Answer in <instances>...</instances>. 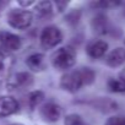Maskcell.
Returning <instances> with one entry per match:
<instances>
[{"label": "cell", "mask_w": 125, "mask_h": 125, "mask_svg": "<svg viewBox=\"0 0 125 125\" xmlns=\"http://www.w3.org/2000/svg\"><path fill=\"white\" fill-rule=\"evenodd\" d=\"M76 53L71 47H62L54 52L52 55V62L58 70H68L75 64Z\"/></svg>", "instance_id": "cell-1"}, {"label": "cell", "mask_w": 125, "mask_h": 125, "mask_svg": "<svg viewBox=\"0 0 125 125\" xmlns=\"http://www.w3.org/2000/svg\"><path fill=\"white\" fill-rule=\"evenodd\" d=\"M32 20H33V15L27 10L12 9L8 15V23L19 30L28 28L32 23Z\"/></svg>", "instance_id": "cell-2"}, {"label": "cell", "mask_w": 125, "mask_h": 125, "mask_svg": "<svg viewBox=\"0 0 125 125\" xmlns=\"http://www.w3.org/2000/svg\"><path fill=\"white\" fill-rule=\"evenodd\" d=\"M62 39V33L58 27L48 26L42 31L41 34V44L45 49H50L55 45H58Z\"/></svg>", "instance_id": "cell-3"}, {"label": "cell", "mask_w": 125, "mask_h": 125, "mask_svg": "<svg viewBox=\"0 0 125 125\" xmlns=\"http://www.w3.org/2000/svg\"><path fill=\"white\" fill-rule=\"evenodd\" d=\"M21 47V39L19 36L9 32H0V54L5 55L10 52H16Z\"/></svg>", "instance_id": "cell-4"}, {"label": "cell", "mask_w": 125, "mask_h": 125, "mask_svg": "<svg viewBox=\"0 0 125 125\" xmlns=\"http://www.w3.org/2000/svg\"><path fill=\"white\" fill-rule=\"evenodd\" d=\"M60 85L65 91L77 92L83 85L81 75H80V71L79 70H74V71H69V73L64 74L62 77H61Z\"/></svg>", "instance_id": "cell-5"}, {"label": "cell", "mask_w": 125, "mask_h": 125, "mask_svg": "<svg viewBox=\"0 0 125 125\" xmlns=\"http://www.w3.org/2000/svg\"><path fill=\"white\" fill-rule=\"evenodd\" d=\"M19 110V103L14 97L1 96L0 97V118L11 115Z\"/></svg>", "instance_id": "cell-6"}, {"label": "cell", "mask_w": 125, "mask_h": 125, "mask_svg": "<svg viewBox=\"0 0 125 125\" xmlns=\"http://www.w3.org/2000/svg\"><path fill=\"white\" fill-rule=\"evenodd\" d=\"M41 115L45 121H56L61 115V108L53 102L45 103L41 109Z\"/></svg>", "instance_id": "cell-7"}, {"label": "cell", "mask_w": 125, "mask_h": 125, "mask_svg": "<svg viewBox=\"0 0 125 125\" xmlns=\"http://www.w3.org/2000/svg\"><path fill=\"white\" fill-rule=\"evenodd\" d=\"M108 50V43L104 41H93L87 45V54L93 58V59H98L102 58Z\"/></svg>", "instance_id": "cell-8"}, {"label": "cell", "mask_w": 125, "mask_h": 125, "mask_svg": "<svg viewBox=\"0 0 125 125\" xmlns=\"http://www.w3.org/2000/svg\"><path fill=\"white\" fill-rule=\"evenodd\" d=\"M92 28L97 34H107L110 30H109V22H108V17L104 14H97L92 22Z\"/></svg>", "instance_id": "cell-9"}, {"label": "cell", "mask_w": 125, "mask_h": 125, "mask_svg": "<svg viewBox=\"0 0 125 125\" xmlns=\"http://www.w3.org/2000/svg\"><path fill=\"white\" fill-rule=\"evenodd\" d=\"M125 62V48H115L107 56V64L110 68H118Z\"/></svg>", "instance_id": "cell-10"}, {"label": "cell", "mask_w": 125, "mask_h": 125, "mask_svg": "<svg viewBox=\"0 0 125 125\" xmlns=\"http://www.w3.org/2000/svg\"><path fill=\"white\" fill-rule=\"evenodd\" d=\"M32 83H33V77L31 74L19 73L15 75V77L10 82V86L14 88H17V87H27V86H31Z\"/></svg>", "instance_id": "cell-11"}, {"label": "cell", "mask_w": 125, "mask_h": 125, "mask_svg": "<svg viewBox=\"0 0 125 125\" xmlns=\"http://www.w3.org/2000/svg\"><path fill=\"white\" fill-rule=\"evenodd\" d=\"M26 64L28 65L30 69L34 70V71H38V70H42L44 68V55L43 54H32L27 58L26 60Z\"/></svg>", "instance_id": "cell-12"}, {"label": "cell", "mask_w": 125, "mask_h": 125, "mask_svg": "<svg viewBox=\"0 0 125 125\" xmlns=\"http://www.w3.org/2000/svg\"><path fill=\"white\" fill-rule=\"evenodd\" d=\"M93 104H94L96 109H99V110H102L104 113L113 112V110L118 109V103H115L112 99H107V98H101V99L96 101Z\"/></svg>", "instance_id": "cell-13"}, {"label": "cell", "mask_w": 125, "mask_h": 125, "mask_svg": "<svg viewBox=\"0 0 125 125\" xmlns=\"http://www.w3.org/2000/svg\"><path fill=\"white\" fill-rule=\"evenodd\" d=\"M80 71V75H81V79H82V83L83 85H91L93 81H94V77H96V74L92 69L90 68H82Z\"/></svg>", "instance_id": "cell-14"}, {"label": "cell", "mask_w": 125, "mask_h": 125, "mask_svg": "<svg viewBox=\"0 0 125 125\" xmlns=\"http://www.w3.org/2000/svg\"><path fill=\"white\" fill-rule=\"evenodd\" d=\"M108 88L112 92H116V93H125V82H123L120 79H110L108 81Z\"/></svg>", "instance_id": "cell-15"}, {"label": "cell", "mask_w": 125, "mask_h": 125, "mask_svg": "<svg viewBox=\"0 0 125 125\" xmlns=\"http://www.w3.org/2000/svg\"><path fill=\"white\" fill-rule=\"evenodd\" d=\"M36 12L39 16H48L52 14V3L50 1H39L36 5Z\"/></svg>", "instance_id": "cell-16"}, {"label": "cell", "mask_w": 125, "mask_h": 125, "mask_svg": "<svg viewBox=\"0 0 125 125\" xmlns=\"http://www.w3.org/2000/svg\"><path fill=\"white\" fill-rule=\"evenodd\" d=\"M43 98H44V94H43L42 91H33V92H31L28 94V104H30V107L32 109L36 108L43 101Z\"/></svg>", "instance_id": "cell-17"}, {"label": "cell", "mask_w": 125, "mask_h": 125, "mask_svg": "<svg viewBox=\"0 0 125 125\" xmlns=\"http://www.w3.org/2000/svg\"><path fill=\"white\" fill-rule=\"evenodd\" d=\"M80 17H81V11L80 10H71L66 16H65V20L68 23H70L71 26H76L80 21Z\"/></svg>", "instance_id": "cell-18"}, {"label": "cell", "mask_w": 125, "mask_h": 125, "mask_svg": "<svg viewBox=\"0 0 125 125\" xmlns=\"http://www.w3.org/2000/svg\"><path fill=\"white\" fill-rule=\"evenodd\" d=\"M65 125H83V121L77 114H69L65 118Z\"/></svg>", "instance_id": "cell-19"}, {"label": "cell", "mask_w": 125, "mask_h": 125, "mask_svg": "<svg viewBox=\"0 0 125 125\" xmlns=\"http://www.w3.org/2000/svg\"><path fill=\"white\" fill-rule=\"evenodd\" d=\"M104 125H125V118H123V116H112L105 121Z\"/></svg>", "instance_id": "cell-20"}, {"label": "cell", "mask_w": 125, "mask_h": 125, "mask_svg": "<svg viewBox=\"0 0 125 125\" xmlns=\"http://www.w3.org/2000/svg\"><path fill=\"white\" fill-rule=\"evenodd\" d=\"M4 55L0 54V80L3 79L4 76V73H5V62H4V59H3Z\"/></svg>", "instance_id": "cell-21"}, {"label": "cell", "mask_w": 125, "mask_h": 125, "mask_svg": "<svg viewBox=\"0 0 125 125\" xmlns=\"http://www.w3.org/2000/svg\"><path fill=\"white\" fill-rule=\"evenodd\" d=\"M66 5H68V1H56V6L59 8L60 11L64 10V8H65Z\"/></svg>", "instance_id": "cell-22"}, {"label": "cell", "mask_w": 125, "mask_h": 125, "mask_svg": "<svg viewBox=\"0 0 125 125\" xmlns=\"http://www.w3.org/2000/svg\"><path fill=\"white\" fill-rule=\"evenodd\" d=\"M8 4H9V1H4V0H0V14H1L3 9H4Z\"/></svg>", "instance_id": "cell-23"}, {"label": "cell", "mask_w": 125, "mask_h": 125, "mask_svg": "<svg viewBox=\"0 0 125 125\" xmlns=\"http://www.w3.org/2000/svg\"><path fill=\"white\" fill-rule=\"evenodd\" d=\"M34 1H32V0H31V1H19V4L20 5H22V6H30V5H32Z\"/></svg>", "instance_id": "cell-24"}, {"label": "cell", "mask_w": 125, "mask_h": 125, "mask_svg": "<svg viewBox=\"0 0 125 125\" xmlns=\"http://www.w3.org/2000/svg\"><path fill=\"white\" fill-rule=\"evenodd\" d=\"M119 76H120V80H121L123 82H125V69H123V70L120 71Z\"/></svg>", "instance_id": "cell-25"}, {"label": "cell", "mask_w": 125, "mask_h": 125, "mask_svg": "<svg viewBox=\"0 0 125 125\" xmlns=\"http://www.w3.org/2000/svg\"><path fill=\"white\" fill-rule=\"evenodd\" d=\"M123 14H124V16H125V6H124V10H123Z\"/></svg>", "instance_id": "cell-26"}, {"label": "cell", "mask_w": 125, "mask_h": 125, "mask_svg": "<svg viewBox=\"0 0 125 125\" xmlns=\"http://www.w3.org/2000/svg\"><path fill=\"white\" fill-rule=\"evenodd\" d=\"M11 125H23V124H11Z\"/></svg>", "instance_id": "cell-27"}]
</instances>
